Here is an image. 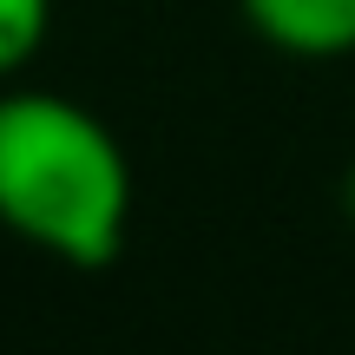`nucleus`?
<instances>
[{"instance_id":"obj_3","label":"nucleus","mask_w":355,"mask_h":355,"mask_svg":"<svg viewBox=\"0 0 355 355\" xmlns=\"http://www.w3.org/2000/svg\"><path fill=\"white\" fill-rule=\"evenodd\" d=\"M46 20H53V0H0V79L20 73L40 53Z\"/></svg>"},{"instance_id":"obj_2","label":"nucleus","mask_w":355,"mask_h":355,"mask_svg":"<svg viewBox=\"0 0 355 355\" xmlns=\"http://www.w3.org/2000/svg\"><path fill=\"white\" fill-rule=\"evenodd\" d=\"M250 33L296 60L355 53V0H237Z\"/></svg>"},{"instance_id":"obj_4","label":"nucleus","mask_w":355,"mask_h":355,"mask_svg":"<svg viewBox=\"0 0 355 355\" xmlns=\"http://www.w3.org/2000/svg\"><path fill=\"white\" fill-rule=\"evenodd\" d=\"M349 204H355V178H349Z\"/></svg>"},{"instance_id":"obj_1","label":"nucleus","mask_w":355,"mask_h":355,"mask_svg":"<svg viewBox=\"0 0 355 355\" xmlns=\"http://www.w3.org/2000/svg\"><path fill=\"white\" fill-rule=\"evenodd\" d=\"M132 165L119 139L60 92H0V224L73 270L125 250Z\"/></svg>"}]
</instances>
